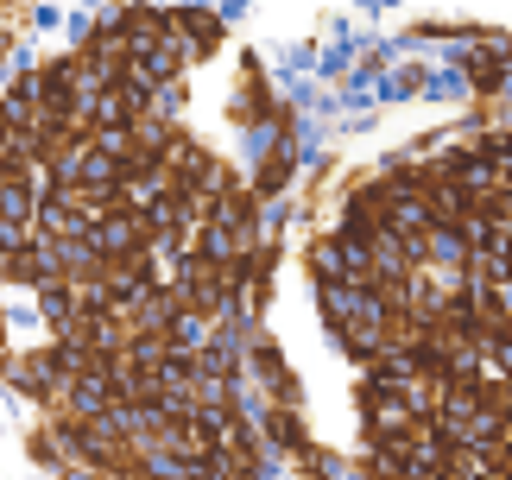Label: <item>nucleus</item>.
I'll list each match as a JSON object with an SVG mask.
<instances>
[{
	"instance_id": "f257e3e1",
	"label": "nucleus",
	"mask_w": 512,
	"mask_h": 480,
	"mask_svg": "<svg viewBox=\"0 0 512 480\" xmlns=\"http://www.w3.org/2000/svg\"><path fill=\"white\" fill-rule=\"evenodd\" d=\"M177 32H184V45H190V57H209L215 45H222V19L215 13H177Z\"/></svg>"
}]
</instances>
